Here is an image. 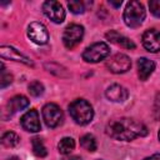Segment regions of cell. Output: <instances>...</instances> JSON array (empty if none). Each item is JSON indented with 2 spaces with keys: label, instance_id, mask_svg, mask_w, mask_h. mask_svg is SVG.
<instances>
[{
  "label": "cell",
  "instance_id": "obj_7",
  "mask_svg": "<svg viewBox=\"0 0 160 160\" xmlns=\"http://www.w3.org/2000/svg\"><path fill=\"white\" fill-rule=\"evenodd\" d=\"M106 68L114 74H122L131 68V60L125 54H115L106 61Z\"/></svg>",
  "mask_w": 160,
  "mask_h": 160
},
{
  "label": "cell",
  "instance_id": "obj_6",
  "mask_svg": "<svg viewBox=\"0 0 160 160\" xmlns=\"http://www.w3.org/2000/svg\"><path fill=\"white\" fill-rule=\"evenodd\" d=\"M42 118H44L45 124L49 128H56V126L61 125L62 120H64L61 109L56 104H52V102L46 104L42 108Z\"/></svg>",
  "mask_w": 160,
  "mask_h": 160
},
{
  "label": "cell",
  "instance_id": "obj_26",
  "mask_svg": "<svg viewBox=\"0 0 160 160\" xmlns=\"http://www.w3.org/2000/svg\"><path fill=\"white\" fill-rule=\"evenodd\" d=\"M62 160H81V158L80 156H76V155H70V156L64 158Z\"/></svg>",
  "mask_w": 160,
  "mask_h": 160
},
{
  "label": "cell",
  "instance_id": "obj_21",
  "mask_svg": "<svg viewBox=\"0 0 160 160\" xmlns=\"http://www.w3.org/2000/svg\"><path fill=\"white\" fill-rule=\"evenodd\" d=\"M28 89H29L30 95H32V96H40L44 92V86H42V84L40 81H32V82H30Z\"/></svg>",
  "mask_w": 160,
  "mask_h": 160
},
{
  "label": "cell",
  "instance_id": "obj_22",
  "mask_svg": "<svg viewBox=\"0 0 160 160\" xmlns=\"http://www.w3.org/2000/svg\"><path fill=\"white\" fill-rule=\"evenodd\" d=\"M68 6L70 9L71 12L74 14H82L85 11V5L82 1H79V0H72V1H69L68 2Z\"/></svg>",
  "mask_w": 160,
  "mask_h": 160
},
{
  "label": "cell",
  "instance_id": "obj_24",
  "mask_svg": "<svg viewBox=\"0 0 160 160\" xmlns=\"http://www.w3.org/2000/svg\"><path fill=\"white\" fill-rule=\"evenodd\" d=\"M149 8L150 11L154 16L160 18V0H151L149 1Z\"/></svg>",
  "mask_w": 160,
  "mask_h": 160
},
{
  "label": "cell",
  "instance_id": "obj_18",
  "mask_svg": "<svg viewBox=\"0 0 160 160\" xmlns=\"http://www.w3.org/2000/svg\"><path fill=\"white\" fill-rule=\"evenodd\" d=\"M19 141H20V138L12 131H6L1 138V142L6 148H14L19 144Z\"/></svg>",
  "mask_w": 160,
  "mask_h": 160
},
{
  "label": "cell",
  "instance_id": "obj_27",
  "mask_svg": "<svg viewBox=\"0 0 160 160\" xmlns=\"http://www.w3.org/2000/svg\"><path fill=\"white\" fill-rule=\"evenodd\" d=\"M109 4L112 5V6H115V8H119V6L121 5V0H119V1H112V0H110Z\"/></svg>",
  "mask_w": 160,
  "mask_h": 160
},
{
  "label": "cell",
  "instance_id": "obj_4",
  "mask_svg": "<svg viewBox=\"0 0 160 160\" xmlns=\"http://www.w3.org/2000/svg\"><path fill=\"white\" fill-rule=\"evenodd\" d=\"M109 54L110 49L106 42H95L85 49L82 52V59L86 62H99L104 60Z\"/></svg>",
  "mask_w": 160,
  "mask_h": 160
},
{
  "label": "cell",
  "instance_id": "obj_3",
  "mask_svg": "<svg viewBox=\"0 0 160 160\" xmlns=\"http://www.w3.org/2000/svg\"><path fill=\"white\" fill-rule=\"evenodd\" d=\"M145 9L142 6L141 2L139 1H130L128 2L125 10H124V22L129 26V28H138L142 24L144 19H145Z\"/></svg>",
  "mask_w": 160,
  "mask_h": 160
},
{
  "label": "cell",
  "instance_id": "obj_13",
  "mask_svg": "<svg viewBox=\"0 0 160 160\" xmlns=\"http://www.w3.org/2000/svg\"><path fill=\"white\" fill-rule=\"evenodd\" d=\"M0 55L2 59H10L14 61H20L25 65H32V61L29 58L22 55L20 51L14 49L12 46H1L0 48Z\"/></svg>",
  "mask_w": 160,
  "mask_h": 160
},
{
  "label": "cell",
  "instance_id": "obj_11",
  "mask_svg": "<svg viewBox=\"0 0 160 160\" xmlns=\"http://www.w3.org/2000/svg\"><path fill=\"white\" fill-rule=\"evenodd\" d=\"M142 45L150 52L160 51V31L156 29L146 30L142 35Z\"/></svg>",
  "mask_w": 160,
  "mask_h": 160
},
{
  "label": "cell",
  "instance_id": "obj_8",
  "mask_svg": "<svg viewBox=\"0 0 160 160\" xmlns=\"http://www.w3.org/2000/svg\"><path fill=\"white\" fill-rule=\"evenodd\" d=\"M42 11L51 21H54L56 24L62 22L65 19V10H64L62 5L58 1H54V0L45 1L42 4Z\"/></svg>",
  "mask_w": 160,
  "mask_h": 160
},
{
  "label": "cell",
  "instance_id": "obj_19",
  "mask_svg": "<svg viewBox=\"0 0 160 160\" xmlns=\"http://www.w3.org/2000/svg\"><path fill=\"white\" fill-rule=\"evenodd\" d=\"M80 145H81L85 150L91 151V152L95 151L96 148H98L96 140H95V138H94L91 134H85L84 136H81V139H80Z\"/></svg>",
  "mask_w": 160,
  "mask_h": 160
},
{
  "label": "cell",
  "instance_id": "obj_17",
  "mask_svg": "<svg viewBox=\"0 0 160 160\" xmlns=\"http://www.w3.org/2000/svg\"><path fill=\"white\" fill-rule=\"evenodd\" d=\"M75 148V141L72 138H64L60 140L59 145H58V149L60 151V154L62 155H68L70 154Z\"/></svg>",
  "mask_w": 160,
  "mask_h": 160
},
{
  "label": "cell",
  "instance_id": "obj_20",
  "mask_svg": "<svg viewBox=\"0 0 160 160\" xmlns=\"http://www.w3.org/2000/svg\"><path fill=\"white\" fill-rule=\"evenodd\" d=\"M31 144H32V151L36 156L45 158L48 155V150H46V148H45V145L40 138H34L31 140Z\"/></svg>",
  "mask_w": 160,
  "mask_h": 160
},
{
  "label": "cell",
  "instance_id": "obj_29",
  "mask_svg": "<svg viewBox=\"0 0 160 160\" xmlns=\"http://www.w3.org/2000/svg\"><path fill=\"white\" fill-rule=\"evenodd\" d=\"M158 138H159V141H160V130H159V134H158Z\"/></svg>",
  "mask_w": 160,
  "mask_h": 160
},
{
  "label": "cell",
  "instance_id": "obj_14",
  "mask_svg": "<svg viewBox=\"0 0 160 160\" xmlns=\"http://www.w3.org/2000/svg\"><path fill=\"white\" fill-rule=\"evenodd\" d=\"M105 36H106V39H108L110 42L116 44V45H119V46H121V48H125V49H135V44H134L129 38H126V36L119 34V32L115 31V30H111V31L106 32Z\"/></svg>",
  "mask_w": 160,
  "mask_h": 160
},
{
  "label": "cell",
  "instance_id": "obj_12",
  "mask_svg": "<svg viewBox=\"0 0 160 160\" xmlns=\"http://www.w3.org/2000/svg\"><path fill=\"white\" fill-rule=\"evenodd\" d=\"M105 95H106V98H108L110 101H114V102H122V101H125V100L128 99L129 92H128V90H126L124 86H121V85H119V84H112V85H110V86L106 89Z\"/></svg>",
  "mask_w": 160,
  "mask_h": 160
},
{
  "label": "cell",
  "instance_id": "obj_15",
  "mask_svg": "<svg viewBox=\"0 0 160 160\" xmlns=\"http://www.w3.org/2000/svg\"><path fill=\"white\" fill-rule=\"evenodd\" d=\"M155 70V64L154 61L146 59V58H140L138 60V75L140 80H146L152 71Z\"/></svg>",
  "mask_w": 160,
  "mask_h": 160
},
{
  "label": "cell",
  "instance_id": "obj_25",
  "mask_svg": "<svg viewBox=\"0 0 160 160\" xmlns=\"http://www.w3.org/2000/svg\"><path fill=\"white\" fill-rule=\"evenodd\" d=\"M144 160H160V154H154L149 158H145Z\"/></svg>",
  "mask_w": 160,
  "mask_h": 160
},
{
  "label": "cell",
  "instance_id": "obj_10",
  "mask_svg": "<svg viewBox=\"0 0 160 160\" xmlns=\"http://www.w3.org/2000/svg\"><path fill=\"white\" fill-rule=\"evenodd\" d=\"M21 126L30 132H38L41 129L40 125V119H39V114L35 109H31L29 111H26L22 116H21Z\"/></svg>",
  "mask_w": 160,
  "mask_h": 160
},
{
  "label": "cell",
  "instance_id": "obj_28",
  "mask_svg": "<svg viewBox=\"0 0 160 160\" xmlns=\"http://www.w3.org/2000/svg\"><path fill=\"white\" fill-rule=\"evenodd\" d=\"M8 160H20V159H19L18 156H11V158H9Z\"/></svg>",
  "mask_w": 160,
  "mask_h": 160
},
{
  "label": "cell",
  "instance_id": "obj_5",
  "mask_svg": "<svg viewBox=\"0 0 160 160\" xmlns=\"http://www.w3.org/2000/svg\"><path fill=\"white\" fill-rule=\"evenodd\" d=\"M82 36H84V28L78 24H71L66 26V29L64 30L62 42L68 49L71 50L81 42Z\"/></svg>",
  "mask_w": 160,
  "mask_h": 160
},
{
  "label": "cell",
  "instance_id": "obj_16",
  "mask_svg": "<svg viewBox=\"0 0 160 160\" xmlns=\"http://www.w3.org/2000/svg\"><path fill=\"white\" fill-rule=\"evenodd\" d=\"M29 105V100L26 96L24 95H16L14 98H11L8 104H6V110L10 112V114H14V112H18L22 109H25L26 106Z\"/></svg>",
  "mask_w": 160,
  "mask_h": 160
},
{
  "label": "cell",
  "instance_id": "obj_1",
  "mask_svg": "<svg viewBox=\"0 0 160 160\" xmlns=\"http://www.w3.org/2000/svg\"><path fill=\"white\" fill-rule=\"evenodd\" d=\"M106 134L116 140L130 141L148 134L146 126L130 118L114 119L106 125Z\"/></svg>",
  "mask_w": 160,
  "mask_h": 160
},
{
  "label": "cell",
  "instance_id": "obj_23",
  "mask_svg": "<svg viewBox=\"0 0 160 160\" xmlns=\"http://www.w3.org/2000/svg\"><path fill=\"white\" fill-rule=\"evenodd\" d=\"M11 81H12V76L9 72H6L4 65H1V78H0V85H1V88L8 86L9 84H11Z\"/></svg>",
  "mask_w": 160,
  "mask_h": 160
},
{
  "label": "cell",
  "instance_id": "obj_9",
  "mask_svg": "<svg viewBox=\"0 0 160 160\" xmlns=\"http://www.w3.org/2000/svg\"><path fill=\"white\" fill-rule=\"evenodd\" d=\"M28 36L31 41H34L38 45H44L49 40V32L44 24L41 22H31L28 26Z\"/></svg>",
  "mask_w": 160,
  "mask_h": 160
},
{
  "label": "cell",
  "instance_id": "obj_2",
  "mask_svg": "<svg viewBox=\"0 0 160 160\" xmlns=\"http://www.w3.org/2000/svg\"><path fill=\"white\" fill-rule=\"evenodd\" d=\"M69 112H70V116L79 125H86L94 118L92 106L90 105V102H88L84 99H76V100H74L69 105Z\"/></svg>",
  "mask_w": 160,
  "mask_h": 160
}]
</instances>
